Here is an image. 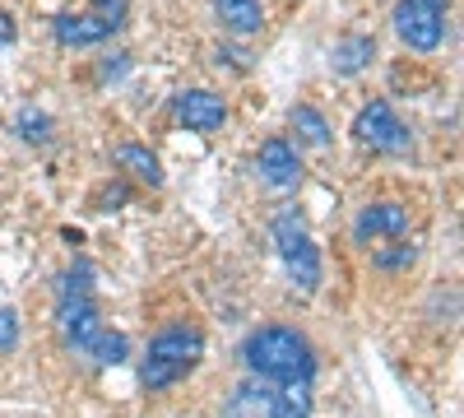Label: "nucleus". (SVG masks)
Listing matches in <instances>:
<instances>
[{
    "label": "nucleus",
    "mask_w": 464,
    "mask_h": 418,
    "mask_svg": "<svg viewBox=\"0 0 464 418\" xmlns=\"http://www.w3.org/2000/svg\"><path fill=\"white\" fill-rule=\"evenodd\" d=\"M102 200H107V205H126V200H130V186H126V181H116Z\"/></svg>",
    "instance_id": "23"
},
{
    "label": "nucleus",
    "mask_w": 464,
    "mask_h": 418,
    "mask_svg": "<svg viewBox=\"0 0 464 418\" xmlns=\"http://www.w3.org/2000/svg\"><path fill=\"white\" fill-rule=\"evenodd\" d=\"M418 260L413 247H395V251H376V265L381 270H409V265Z\"/></svg>",
    "instance_id": "22"
},
{
    "label": "nucleus",
    "mask_w": 464,
    "mask_h": 418,
    "mask_svg": "<svg viewBox=\"0 0 464 418\" xmlns=\"http://www.w3.org/2000/svg\"><path fill=\"white\" fill-rule=\"evenodd\" d=\"M275 418H312V386H284Z\"/></svg>",
    "instance_id": "19"
},
{
    "label": "nucleus",
    "mask_w": 464,
    "mask_h": 418,
    "mask_svg": "<svg viewBox=\"0 0 464 418\" xmlns=\"http://www.w3.org/2000/svg\"><path fill=\"white\" fill-rule=\"evenodd\" d=\"M14 126H19V135L28 144H52L56 140V122L47 117V112H37V107H24L19 117H14Z\"/></svg>",
    "instance_id": "17"
},
{
    "label": "nucleus",
    "mask_w": 464,
    "mask_h": 418,
    "mask_svg": "<svg viewBox=\"0 0 464 418\" xmlns=\"http://www.w3.org/2000/svg\"><path fill=\"white\" fill-rule=\"evenodd\" d=\"M14 37H19V28H14V19H10L5 10H0V43H14Z\"/></svg>",
    "instance_id": "24"
},
{
    "label": "nucleus",
    "mask_w": 464,
    "mask_h": 418,
    "mask_svg": "<svg viewBox=\"0 0 464 418\" xmlns=\"http://www.w3.org/2000/svg\"><path fill=\"white\" fill-rule=\"evenodd\" d=\"M242 363L256 382L269 386H312L316 376V349L312 339L293 326H260L246 335L242 345Z\"/></svg>",
    "instance_id": "1"
},
{
    "label": "nucleus",
    "mask_w": 464,
    "mask_h": 418,
    "mask_svg": "<svg viewBox=\"0 0 464 418\" xmlns=\"http://www.w3.org/2000/svg\"><path fill=\"white\" fill-rule=\"evenodd\" d=\"M450 0H395V33L409 52H437L446 43Z\"/></svg>",
    "instance_id": "4"
},
{
    "label": "nucleus",
    "mask_w": 464,
    "mask_h": 418,
    "mask_svg": "<svg viewBox=\"0 0 464 418\" xmlns=\"http://www.w3.org/2000/svg\"><path fill=\"white\" fill-rule=\"evenodd\" d=\"M111 159H116V168H121L126 177H135L144 186H163V163H159V154H149L144 144H116Z\"/></svg>",
    "instance_id": "13"
},
{
    "label": "nucleus",
    "mask_w": 464,
    "mask_h": 418,
    "mask_svg": "<svg viewBox=\"0 0 464 418\" xmlns=\"http://www.w3.org/2000/svg\"><path fill=\"white\" fill-rule=\"evenodd\" d=\"M256 168H260V177H265L269 186H279V191H288V186L302 181V154H297V144L284 140V135H275V140L260 144Z\"/></svg>",
    "instance_id": "8"
},
{
    "label": "nucleus",
    "mask_w": 464,
    "mask_h": 418,
    "mask_svg": "<svg viewBox=\"0 0 464 418\" xmlns=\"http://www.w3.org/2000/svg\"><path fill=\"white\" fill-rule=\"evenodd\" d=\"M172 112H177V122H181L186 131H196V135H214V131H223V122H227V102H223L218 93H209V89H186V93H177Z\"/></svg>",
    "instance_id": "7"
},
{
    "label": "nucleus",
    "mask_w": 464,
    "mask_h": 418,
    "mask_svg": "<svg viewBox=\"0 0 464 418\" xmlns=\"http://www.w3.org/2000/svg\"><path fill=\"white\" fill-rule=\"evenodd\" d=\"M19 349V312L14 307H0V354Z\"/></svg>",
    "instance_id": "21"
},
{
    "label": "nucleus",
    "mask_w": 464,
    "mask_h": 418,
    "mask_svg": "<svg viewBox=\"0 0 464 418\" xmlns=\"http://www.w3.org/2000/svg\"><path fill=\"white\" fill-rule=\"evenodd\" d=\"M84 354H93L102 367H116V363H126V358H130V339H126L121 330H107V326H102L98 339H93Z\"/></svg>",
    "instance_id": "16"
},
{
    "label": "nucleus",
    "mask_w": 464,
    "mask_h": 418,
    "mask_svg": "<svg viewBox=\"0 0 464 418\" xmlns=\"http://www.w3.org/2000/svg\"><path fill=\"white\" fill-rule=\"evenodd\" d=\"M279 409V391L269 386V382H246L227 395L223 404V418H275Z\"/></svg>",
    "instance_id": "10"
},
{
    "label": "nucleus",
    "mask_w": 464,
    "mask_h": 418,
    "mask_svg": "<svg viewBox=\"0 0 464 418\" xmlns=\"http://www.w3.org/2000/svg\"><path fill=\"white\" fill-rule=\"evenodd\" d=\"M56 330L65 339V349H89L98 330H102V312H98V302L93 293L84 297H61L56 302Z\"/></svg>",
    "instance_id": "6"
},
{
    "label": "nucleus",
    "mask_w": 464,
    "mask_h": 418,
    "mask_svg": "<svg viewBox=\"0 0 464 418\" xmlns=\"http://www.w3.org/2000/svg\"><path fill=\"white\" fill-rule=\"evenodd\" d=\"M52 33H56L61 47H98V43H107V37H111L93 15H56Z\"/></svg>",
    "instance_id": "11"
},
{
    "label": "nucleus",
    "mask_w": 464,
    "mask_h": 418,
    "mask_svg": "<svg viewBox=\"0 0 464 418\" xmlns=\"http://www.w3.org/2000/svg\"><path fill=\"white\" fill-rule=\"evenodd\" d=\"M205 358V330L196 326H168L149 339V354L140 363V386L144 391H168L181 376L196 372V363Z\"/></svg>",
    "instance_id": "2"
},
{
    "label": "nucleus",
    "mask_w": 464,
    "mask_h": 418,
    "mask_svg": "<svg viewBox=\"0 0 464 418\" xmlns=\"http://www.w3.org/2000/svg\"><path fill=\"white\" fill-rule=\"evenodd\" d=\"M93 279H98V270L89 260H74L70 270L56 279V297H84V293H93Z\"/></svg>",
    "instance_id": "18"
},
{
    "label": "nucleus",
    "mask_w": 464,
    "mask_h": 418,
    "mask_svg": "<svg viewBox=\"0 0 464 418\" xmlns=\"http://www.w3.org/2000/svg\"><path fill=\"white\" fill-rule=\"evenodd\" d=\"M214 15L227 33H237V37H251L265 28V5L260 0H214Z\"/></svg>",
    "instance_id": "12"
},
{
    "label": "nucleus",
    "mask_w": 464,
    "mask_h": 418,
    "mask_svg": "<svg viewBox=\"0 0 464 418\" xmlns=\"http://www.w3.org/2000/svg\"><path fill=\"white\" fill-rule=\"evenodd\" d=\"M353 140L376 154H404L409 149V126L395 117L391 102H367L353 117Z\"/></svg>",
    "instance_id": "5"
},
{
    "label": "nucleus",
    "mask_w": 464,
    "mask_h": 418,
    "mask_svg": "<svg viewBox=\"0 0 464 418\" xmlns=\"http://www.w3.org/2000/svg\"><path fill=\"white\" fill-rule=\"evenodd\" d=\"M288 126H293V135H297L302 144H316V149L330 144V122L321 117L312 102H297V107L288 112Z\"/></svg>",
    "instance_id": "15"
},
{
    "label": "nucleus",
    "mask_w": 464,
    "mask_h": 418,
    "mask_svg": "<svg viewBox=\"0 0 464 418\" xmlns=\"http://www.w3.org/2000/svg\"><path fill=\"white\" fill-rule=\"evenodd\" d=\"M89 15H93L107 33H121V28H126V19H130V0H93Z\"/></svg>",
    "instance_id": "20"
},
{
    "label": "nucleus",
    "mask_w": 464,
    "mask_h": 418,
    "mask_svg": "<svg viewBox=\"0 0 464 418\" xmlns=\"http://www.w3.org/2000/svg\"><path fill=\"white\" fill-rule=\"evenodd\" d=\"M269 233H275V242H279L288 279L306 293H316L321 288V251H316L312 233H306V219L297 209H279L275 223H269Z\"/></svg>",
    "instance_id": "3"
},
{
    "label": "nucleus",
    "mask_w": 464,
    "mask_h": 418,
    "mask_svg": "<svg viewBox=\"0 0 464 418\" xmlns=\"http://www.w3.org/2000/svg\"><path fill=\"white\" fill-rule=\"evenodd\" d=\"M409 223H413L409 205H400V200H376V205H367V209L358 214L353 233H358V242H372V238H404Z\"/></svg>",
    "instance_id": "9"
},
{
    "label": "nucleus",
    "mask_w": 464,
    "mask_h": 418,
    "mask_svg": "<svg viewBox=\"0 0 464 418\" xmlns=\"http://www.w3.org/2000/svg\"><path fill=\"white\" fill-rule=\"evenodd\" d=\"M376 61V37L372 33H353V37H343V43H334V70L339 74H358Z\"/></svg>",
    "instance_id": "14"
}]
</instances>
